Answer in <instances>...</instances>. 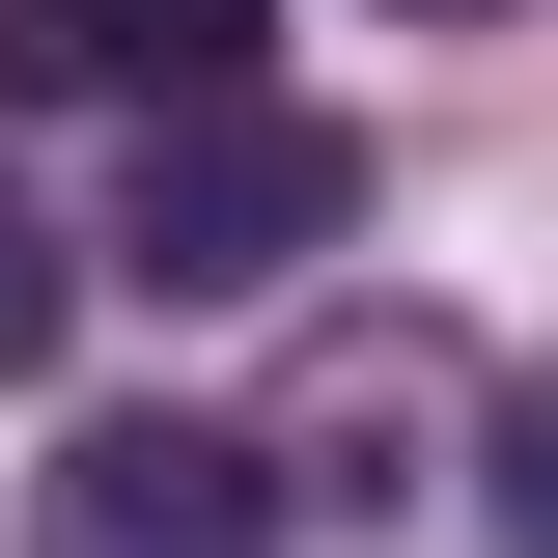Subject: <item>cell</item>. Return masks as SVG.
Wrapping results in <instances>:
<instances>
[{"label":"cell","instance_id":"cell-4","mask_svg":"<svg viewBox=\"0 0 558 558\" xmlns=\"http://www.w3.org/2000/svg\"><path fill=\"white\" fill-rule=\"evenodd\" d=\"M84 336V252H57V223H28V196H0V391H28V363H57Z\"/></svg>","mask_w":558,"mask_h":558},{"label":"cell","instance_id":"cell-5","mask_svg":"<svg viewBox=\"0 0 558 558\" xmlns=\"http://www.w3.org/2000/svg\"><path fill=\"white\" fill-rule=\"evenodd\" d=\"M475 502H502V558H558V363L502 391V475H475Z\"/></svg>","mask_w":558,"mask_h":558},{"label":"cell","instance_id":"cell-6","mask_svg":"<svg viewBox=\"0 0 558 558\" xmlns=\"http://www.w3.org/2000/svg\"><path fill=\"white\" fill-rule=\"evenodd\" d=\"M391 28H502V0H391Z\"/></svg>","mask_w":558,"mask_h":558},{"label":"cell","instance_id":"cell-1","mask_svg":"<svg viewBox=\"0 0 558 558\" xmlns=\"http://www.w3.org/2000/svg\"><path fill=\"white\" fill-rule=\"evenodd\" d=\"M336 223H363V140H336V112H279V84L140 112V223H112V252L168 279V307H252V279H307Z\"/></svg>","mask_w":558,"mask_h":558},{"label":"cell","instance_id":"cell-2","mask_svg":"<svg viewBox=\"0 0 558 558\" xmlns=\"http://www.w3.org/2000/svg\"><path fill=\"white\" fill-rule=\"evenodd\" d=\"M28 558H279V447H223V418H112V447H57Z\"/></svg>","mask_w":558,"mask_h":558},{"label":"cell","instance_id":"cell-3","mask_svg":"<svg viewBox=\"0 0 558 558\" xmlns=\"http://www.w3.org/2000/svg\"><path fill=\"white\" fill-rule=\"evenodd\" d=\"M0 84L28 112H223L252 84V0H0Z\"/></svg>","mask_w":558,"mask_h":558}]
</instances>
